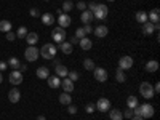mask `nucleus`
<instances>
[{
	"label": "nucleus",
	"instance_id": "obj_14",
	"mask_svg": "<svg viewBox=\"0 0 160 120\" xmlns=\"http://www.w3.org/2000/svg\"><path fill=\"white\" fill-rule=\"evenodd\" d=\"M61 88L64 90V93H72L74 91V82L66 77V78L61 80Z\"/></svg>",
	"mask_w": 160,
	"mask_h": 120
},
{
	"label": "nucleus",
	"instance_id": "obj_2",
	"mask_svg": "<svg viewBox=\"0 0 160 120\" xmlns=\"http://www.w3.org/2000/svg\"><path fill=\"white\" fill-rule=\"evenodd\" d=\"M139 93H141V96L146 98V99H152L154 98V87L149 83V82H142L139 85Z\"/></svg>",
	"mask_w": 160,
	"mask_h": 120
},
{
	"label": "nucleus",
	"instance_id": "obj_46",
	"mask_svg": "<svg viewBox=\"0 0 160 120\" xmlns=\"http://www.w3.org/2000/svg\"><path fill=\"white\" fill-rule=\"evenodd\" d=\"M96 5H98L96 2H90V3H88V8H87V10H90V11H93V10H95V7H96Z\"/></svg>",
	"mask_w": 160,
	"mask_h": 120
},
{
	"label": "nucleus",
	"instance_id": "obj_3",
	"mask_svg": "<svg viewBox=\"0 0 160 120\" xmlns=\"http://www.w3.org/2000/svg\"><path fill=\"white\" fill-rule=\"evenodd\" d=\"M108 15H109V8H108V5H104V3H99V5H96L95 7V10H93V16H95L96 19H106L108 18Z\"/></svg>",
	"mask_w": 160,
	"mask_h": 120
},
{
	"label": "nucleus",
	"instance_id": "obj_25",
	"mask_svg": "<svg viewBox=\"0 0 160 120\" xmlns=\"http://www.w3.org/2000/svg\"><path fill=\"white\" fill-rule=\"evenodd\" d=\"M26 42H28L29 45H35L38 42V34L37 32H28V35H26Z\"/></svg>",
	"mask_w": 160,
	"mask_h": 120
},
{
	"label": "nucleus",
	"instance_id": "obj_27",
	"mask_svg": "<svg viewBox=\"0 0 160 120\" xmlns=\"http://www.w3.org/2000/svg\"><path fill=\"white\" fill-rule=\"evenodd\" d=\"M40 18H42V22H43L45 26H51L53 22H55V16H53L51 13H43Z\"/></svg>",
	"mask_w": 160,
	"mask_h": 120
},
{
	"label": "nucleus",
	"instance_id": "obj_47",
	"mask_svg": "<svg viewBox=\"0 0 160 120\" xmlns=\"http://www.w3.org/2000/svg\"><path fill=\"white\" fill-rule=\"evenodd\" d=\"M69 43H71V45H75V43H78V38H77L75 35H72V37H71V42H69Z\"/></svg>",
	"mask_w": 160,
	"mask_h": 120
},
{
	"label": "nucleus",
	"instance_id": "obj_12",
	"mask_svg": "<svg viewBox=\"0 0 160 120\" xmlns=\"http://www.w3.org/2000/svg\"><path fill=\"white\" fill-rule=\"evenodd\" d=\"M8 99H10V102L16 104V102L21 99V91H19L18 88H11V90L8 91Z\"/></svg>",
	"mask_w": 160,
	"mask_h": 120
},
{
	"label": "nucleus",
	"instance_id": "obj_13",
	"mask_svg": "<svg viewBox=\"0 0 160 120\" xmlns=\"http://www.w3.org/2000/svg\"><path fill=\"white\" fill-rule=\"evenodd\" d=\"M148 21L152 22V24H157V22L160 21V10H158V8L151 10V11L148 13Z\"/></svg>",
	"mask_w": 160,
	"mask_h": 120
},
{
	"label": "nucleus",
	"instance_id": "obj_33",
	"mask_svg": "<svg viewBox=\"0 0 160 120\" xmlns=\"http://www.w3.org/2000/svg\"><path fill=\"white\" fill-rule=\"evenodd\" d=\"M8 64L11 66L13 69H19V68H21V61H19L18 58H15V56H13V58H10V59H8Z\"/></svg>",
	"mask_w": 160,
	"mask_h": 120
},
{
	"label": "nucleus",
	"instance_id": "obj_49",
	"mask_svg": "<svg viewBox=\"0 0 160 120\" xmlns=\"http://www.w3.org/2000/svg\"><path fill=\"white\" fill-rule=\"evenodd\" d=\"M131 120H144V118H142L141 115H133V117H131Z\"/></svg>",
	"mask_w": 160,
	"mask_h": 120
},
{
	"label": "nucleus",
	"instance_id": "obj_29",
	"mask_svg": "<svg viewBox=\"0 0 160 120\" xmlns=\"http://www.w3.org/2000/svg\"><path fill=\"white\" fill-rule=\"evenodd\" d=\"M11 26H13V24H11L8 19H2V21H0V32H5V34L10 32V31H11Z\"/></svg>",
	"mask_w": 160,
	"mask_h": 120
},
{
	"label": "nucleus",
	"instance_id": "obj_7",
	"mask_svg": "<svg viewBox=\"0 0 160 120\" xmlns=\"http://www.w3.org/2000/svg\"><path fill=\"white\" fill-rule=\"evenodd\" d=\"M139 115H141L142 118H151V117H154V106L149 104V102L141 104V106H139Z\"/></svg>",
	"mask_w": 160,
	"mask_h": 120
},
{
	"label": "nucleus",
	"instance_id": "obj_11",
	"mask_svg": "<svg viewBox=\"0 0 160 120\" xmlns=\"http://www.w3.org/2000/svg\"><path fill=\"white\" fill-rule=\"evenodd\" d=\"M133 58L131 56H122L118 59V68L120 69H123V71H127V69H130V68H133Z\"/></svg>",
	"mask_w": 160,
	"mask_h": 120
},
{
	"label": "nucleus",
	"instance_id": "obj_23",
	"mask_svg": "<svg viewBox=\"0 0 160 120\" xmlns=\"http://www.w3.org/2000/svg\"><path fill=\"white\" fill-rule=\"evenodd\" d=\"M58 99H59V102H61L62 106H69V104H72V98H71V93H61Z\"/></svg>",
	"mask_w": 160,
	"mask_h": 120
},
{
	"label": "nucleus",
	"instance_id": "obj_15",
	"mask_svg": "<svg viewBox=\"0 0 160 120\" xmlns=\"http://www.w3.org/2000/svg\"><path fill=\"white\" fill-rule=\"evenodd\" d=\"M93 32H95V35L98 37V38H104L106 35L109 34V29H108V26H98V28H95L93 29Z\"/></svg>",
	"mask_w": 160,
	"mask_h": 120
},
{
	"label": "nucleus",
	"instance_id": "obj_21",
	"mask_svg": "<svg viewBox=\"0 0 160 120\" xmlns=\"http://www.w3.org/2000/svg\"><path fill=\"white\" fill-rule=\"evenodd\" d=\"M78 45L82 47V50H85V51H88V50H91V47H93V42L88 38V37H83V38H80L78 40Z\"/></svg>",
	"mask_w": 160,
	"mask_h": 120
},
{
	"label": "nucleus",
	"instance_id": "obj_20",
	"mask_svg": "<svg viewBox=\"0 0 160 120\" xmlns=\"http://www.w3.org/2000/svg\"><path fill=\"white\" fill-rule=\"evenodd\" d=\"M47 80H48V87L50 88H59L61 87V78L58 75H50Z\"/></svg>",
	"mask_w": 160,
	"mask_h": 120
},
{
	"label": "nucleus",
	"instance_id": "obj_22",
	"mask_svg": "<svg viewBox=\"0 0 160 120\" xmlns=\"http://www.w3.org/2000/svg\"><path fill=\"white\" fill-rule=\"evenodd\" d=\"M146 71L148 72H157L158 71V61H155V59H151V61H148L146 62Z\"/></svg>",
	"mask_w": 160,
	"mask_h": 120
},
{
	"label": "nucleus",
	"instance_id": "obj_1",
	"mask_svg": "<svg viewBox=\"0 0 160 120\" xmlns=\"http://www.w3.org/2000/svg\"><path fill=\"white\" fill-rule=\"evenodd\" d=\"M38 51H40V56H42L43 59H55L56 53H58V48L53 43H45Z\"/></svg>",
	"mask_w": 160,
	"mask_h": 120
},
{
	"label": "nucleus",
	"instance_id": "obj_32",
	"mask_svg": "<svg viewBox=\"0 0 160 120\" xmlns=\"http://www.w3.org/2000/svg\"><path fill=\"white\" fill-rule=\"evenodd\" d=\"M62 13H69V11H72L74 10V2H71V0H66V2L62 3Z\"/></svg>",
	"mask_w": 160,
	"mask_h": 120
},
{
	"label": "nucleus",
	"instance_id": "obj_4",
	"mask_svg": "<svg viewBox=\"0 0 160 120\" xmlns=\"http://www.w3.org/2000/svg\"><path fill=\"white\" fill-rule=\"evenodd\" d=\"M38 56H40V51H38V48H35V45H29L28 48H26V51H24V58H26V61H29V62L37 61Z\"/></svg>",
	"mask_w": 160,
	"mask_h": 120
},
{
	"label": "nucleus",
	"instance_id": "obj_5",
	"mask_svg": "<svg viewBox=\"0 0 160 120\" xmlns=\"http://www.w3.org/2000/svg\"><path fill=\"white\" fill-rule=\"evenodd\" d=\"M8 80H10V83L15 85V87L21 85V83H22V72H21L19 69H13V71L10 72V75H8Z\"/></svg>",
	"mask_w": 160,
	"mask_h": 120
},
{
	"label": "nucleus",
	"instance_id": "obj_8",
	"mask_svg": "<svg viewBox=\"0 0 160 120\" xmlns=\"http://www.w3.org/2000/svg\"><path fill=\"white\" fill-rule=\"evenodd\" d=\"M93 77H95V80L96 82H106V80H108V71H106L104 68H95L93 69Z\"/></svg>",
	"mask_w": 160,
	"mask_h": 120
},
{
	"label": "nucleus",
	"instance_id": "obj_26",
	"mask_svg": "<svg viewBox=\"0 0 160 120\" xmlns=\"http://www.w3.org/2000/svg\"><path fill=\"white\" fill-rule=\"evenodd\" d=\"M109 117H111V120H123V115H122L120 109H109Z\"/></svg>",
	"mask_w": 160,
	"mask_h": 120
},
{
	"label": "nucleus",
	"instance_id": "obj_51",
	"mask_svg": "<svg viewBox=\"0 0 160 120\" xmlns=\"http://www.w3.org/2000/svg\"><path fill=\"white\" fill-rule=\"evenodd\" d=\"M2 80H3V75H2V72H0V83H2Z\"/></svg>",
	"mask_w": 160,
	"mask_h": 120
},
{
	"label": "nucleus",
	"instance_id": "obj_28",
	"mask_svg": "<svg viewBox=\"0 0 160 120\" xmlns=\"http://www.w3.org/2000/svg\"><path fill=\"white\" fill-rule=\"evenodd\" d=\"M115 80H117L118 83H123L125 80H127V74H125L123 69H120V68H118V69L115 71Z\"/></svg>",
	"mask_w": 160,
	"mask_h": 120
},
{
	"label": "nucleus",
	"instance_id": "obj_17",
	"mask_svg": "<svg viewBox=\"0 0 160 120\" xmlns=\"http://www.w3.org/2000/svg\"><path fill=\"white\" fill-rule=\"evenodd\" d=\"M35 75H37L38 78L45 80V78H48V77H50V69L47 68V66H40V68L35 71Z\"/></svg>",
	"mask_w": 160,
	"mask_h": 120
},
{
	"label": "nucleus",
	"instance_id": "obj_44",
	"mask_svg": "<svg viewBox=\"0 0 160 120\" xmlns=\"http://www.w3.org/2000/svg\"><path fill=\"white\" fill-rule=\"evenodd\" d=\"M83 31H85V34H87V35H88V34H91V32H93V26H91V24H85Z\"/></svg>",
	"mask_w": 160,
	"mask_h": 120
},
{
	"label": "nucleus",
	"instance_id": "obj_10",
	"mask_svg": "<svg viewBox=\"0 0 160 120\" xmlns=\"http://www.w3.org/2000/svg\"><path fill=\"white\" fill-rule=\"evenodd\" d=\"M58 26L59 28H62V29H66V28H69L71 26V22H72V18L68 15V13H61V15L58 16Z\"/></svg>",
	"mask_w": 160,
	"mask_h": 120
},
{
	"label": "nucleus",
	"instance_id": "obj_37",
	"mask_svg": "<svg viewBox=\"0 0 160 120\" xmlns=\"http://www.w3.org/2000/svg\"><path fill=\"white\" fill-rule=\"evenodd\" d=\"M68 78H69V80H72V82H75V80H78V78H80V74H78L77 71H71V72L68 74Z\"/></svg>",
	"mask_w": 160,
	"mask_h": 120
},
{
	"label": "nucleus",
	"instance_id": "obj_19",
	"mask_svg": "<svg viewBox=\"0 0 160 120\" xmlns=\"http://www.w3.org/2000/svg\"><path fill=\"white\" fill-rule=\"evenodd\" d=\"M141 31H142V34L144 35H152L154 32H155V24H152V22H144L142 24V28H141Z\"/></svg>",
	"mask_w": 160,
	"mask_h": 120
},
{
	"label": "nucleus",
	"instance_id": "obj_41",
	"mask_svg": "<svg viewBox=\"0 0 160 120\" xmlns=\"http://www.w3.org/2000/svg\"><path fill=\"white\" fill-rule=\"evenodd\" d=\"M122 115H123L125 118H131L135 114H133V109H130V108H128V109H125V112H122Z\"/></svg>",
	"mask_w": 160,
	"mask_h": 120
},
{
	"label": "nucleus",
	"instance_id": "obj_36",
	"mask_svg": "<svg viewBox=\"0 0 160 120\" xmlns=\"http://www.w3.org/2000/svg\"><path fill=\"white\" fill-rule=\"evenodd\" d=\"M85 111H87V114H93L96 111V106L93 104V102H87L85 104Z\"/></svg>",
	"mask_w": 160,
	"mask_h": 120
},
{
	"label": "nucleus",
	"instance_id": "obj_9",
	"mask_svg": "<svg viewBox=\"0 0 160 120\" xmlns=\"http://www.w3.org/2000/svg\"><path fill=\"white\" fill-rule=\"evenodd\" d=\"M95 106H96V109H98L99 112H109V109H111V101H109L108 98H99Z\"/></svg>",
	"mask_w": 160,
	"mask_h": 120
},
{
	"label": "nucleus",
	"instance_id": "obj_40",
	"mask_svg": "<svg viewBox=\"0 0 160 120\" xmlns=\"http://www.w3.org/2000/svg\"><path fill=\"white\" fill-rule=\"evenodd\" d=\"M29 15H31L32 18H38V16H42V15H40V11H38L37 8H31V10H29Z\"/></svg>",
	"mask_w": 160,
	"mask_h": 120
},
{
	"label": "nucleus",
	"instance_id": "obj_48",
	"mask_svg": "<svg viewBox=\"0 0 160 120\" xmlns=\"http://www.w3.org/2000/svg\"><path fill=\"white\" fill-rule=\"evenodd\" d=\"M152 87H154V93H158V91H160V83H158V82H157L155 85H152Z\"/></svg>",
	"mask_w": 160,
	"mask_h": 120
},
{
	"label": "nucleus",
	"instance_id": "obj_43",
	"mask_svg": "<svg viewBox=\"0 0 160 120\" xmlns=\"http://www.w3.org/2000/svg\"><path fill=\"white\" fill-rule=\"evenodd\" d=\"M68 112H69L71 115H75V114H77V108H75V106H72V104H69V108H68Z\"/></svg>",
	"mask_w": 160,
	"mask_h": 120
},
{
	"label": "nucleus",
	"instance_id": "obj_45",
	"mask_svg": "<svg viewBox=\"0 0 160 120\" xmlns=\"http://www.w3.org/2000/svg\"><path fill=\"white\" fill-rule=\"evenodd\" d=\"M7 68H8V62H5V61H0V72L7 71Z\"/></svg>",
	"mask_w": 160,
	"mask_h": 120
},
{
	"label": "nucleus",
	"instance_id": "obj_42",
	"mask_svg": "<svg viewBox=\"0 0 160 120\" xmlns=\"http://www.w3.org/2000/svg\"><path fill=\"white\" fill-rule=\"evenodd\" d=\"M5 38L8 40V42H13V40H15V38H16V34H13V32L10 31V32H7V35H5Z\"/></svg>",
	"mask_w": 160,
	"mask_h": 120
},
{
	"label": "nucleus",
	"instance_id": "obj_34",
	"mask_svg": "<svg viewBox=\"0 0 160 120\" xmlns=\"http://www.w3.org/2000/svg\"><path fill=\"white\" fill-rule=\"evenodd\" d=\"M83 68H85L87 71H93V69L96 68V66H95V61L90 59V58H87V59L83 61Z\"/></svg>",
	"mask_w": 160,
	"mask_h": 120
},
{
	"label": "nucleus",
	"instance_id": "obj_31",
	"mask_svg": "<svg viewBox=\"0 0 160 120\" xmlns=\"http://www.w3.org/2000/svg\"><path fill=\"white\" fill-rule=\"evenodd\" d=\"M127 106H128V108L130 109H133V108H136V106H138V98L136 96H128L127 98Z\"/></svg>",
	"mask_w": 160,
	"mask_h": 120
},
{
	"label": "nucleus",
	"instance_id": "obj_38",
	"mask_svg": "<svg viewBox=\"0 0 160 120\" xmlns=\"http://www.w3.org/2000/svg\"><path fill=\"white\" fill-rule=\"evenodd\" d=\"M75 37L80 40V38H83V37H87V34H85V31H83V28H78L77 31H75Z\"/></svg>",
	"mask_w": 160,
	"mask_h": 120
},
{
	"label": "nucleus",
	"instance_id": "obj_18",
	"mask_svg": "<svg viewBox=\"0 0 160 120\" xmlns=\"http://www.w3.org/2000/svg\"><path fill=\"white\" fill-rule=\"evenodd\" d=\"M55 71H56L55 75H58L59 78H66V77H68V74H69V69L66 68L64 64H58L56 68H55Z\"/></svg>",
	"mask_w": 160,
	"mask_h": 120
},
{
	"label": "nucleus",
	"instance_id": "obj_39",
	"mask_svg": "<svg viewBox=\"0 0 160 120\" xmlns=\"http://www.w3.org/2000/svg\"><path fill=\"white\" fill-rule=\"evenodd\" d=\"M75 8H77V10H82V11H85V10H87V3L83 2V0H78V3L75 5Z\"/></svg>",
	"mask_w": 160,
	"mask_h": 120
},
{
	"label": "nucleus",
	"instance_id": "obj_24",
	"mask_svg": "<svg viewBox=\"0 0 160 120\" xmlns=\"http://www.w3.org/2000/svg\"><path fill=\"white\" fill-rule=\"evenodd\" d=\"M59 50L64 53V55H71L72 50H74V45H71L69 42H61L59 43Z\"/></svg>",
	"mask_w": 160,
	"mask_h": 120
},
{
	"label": "nucleus",
	"instance_id": "obj_50",
	"mask_svg": "<svg viewBox=\"0 0 160 120\" xmlns=\"http://www.w3.org/2000/svg\"><path fill=\"white\" fill-rule=\"evenodd\" d=\"M37 120H47V118H45L43 115H38V117H37Z\"/></svg>",
	"mask_w": 160,
	"mask_h": 120
},
{
	"label": "nucleus",
	"instance_id": "obj_52",
	"mask_svg": "<svg viewBox=\"0 0 160 120\" xmlns=\"http://www.w3.org/2000/svg\"><path fill=\"white\" fill-rule=\"evenodd\" d=\"M108 2H115V0H108Z\"/></svg>",
	"mask_w": 160,
	"mask_h": 120
},
{
	"label": "nucleus",
	"instance_id": "obj_16",
	"mask_svg": "<svg viewBox=\"0 0 160 120\" xmlns=\"http://www.w3.org/2000/svg\"><path fill=\"white\" fill-rule=\"evenodd\" d=\"M93 19H95V16H93V11H90V10L82 11V15H80V21L85 22V24H91Z\"/></svg>",
	"mask_w": 160,
	"mask_h": 120
},
{
	"label": "nucleus",
	"instance_id": "obj_6",
	"mask_svg": "<svg viewBox=\"0 0 160 120\" xmlns=\"http://www.w3.org/2000/svg\"><path fill=\"white\" fill-rule=\"evenodd\" d=\"M66 35H68V34H66V29L59 28V26H58V28H55V29H53V32H51V38L55 40L56 43L66 42Z\"/></svg>",
	"mask_w": 160,
	"mask_h": 120
},
{
	"label": "nucleus",
	"instance_id": "obj_35",
	"mask_svg": "<svg viewBox=\"0 0 160 120\" xmlns=\"http://www.w3.org/2000/svg\"><path fill=\"white\" fill-rule=\"evenodd\" d=\"M26 35H28V29H26L24 26H21V28L18 29V32H16V37L18 38H26Z\"/></svg>",
	"mask_w": 160,
	"mask_h": 120
},
{
	"label": "nucleus",
	"instance_id": "obj_30",
	"mask_svg": "<svg viewBox=\"0 0 160 120\" xmlns=\"http://www.w3.org/2000/svg\"><path fill=\"white\" fill-rule=\"evenodd\" d=\"M135 18H136V21H138V22L144 24V22H148V13H146V11H138Z\"/></svg>",
	"mask_w": 160,
	"mask_h": 120
}]
</instances>
